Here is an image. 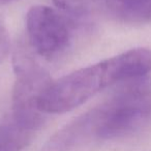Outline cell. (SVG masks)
Returning <instances> with one entry per match:
<instances>
[{
    "label": "cell",
    "instance_id": "obj_1",
    "mask_svg": "<svg viewBox=\"0 0 151 151\" xmlns=\"http://www.w3.org/2000/svg\"><path fill=\"white\" fill-rule=\"evenodd\" d=\"M139 79L87 111L94 141L122 140L151 128V85Z\"/></svg>",
    "mask_w": 151,
    "mask_h": 151
},
{
    "label": "cell",
    "instance_id": "obj_2",
    "mask_svg": "<svg viewBox=\"0 0 151 151\" xmlns=\"http://www.w3.org/2000/svg\"><path fill=\"white\" fill-rule=\"evenodd\" d=\"M125 81L121 59L116 55L52 81L38 101V109L45 115L66 113L106 87Z\"/></svg>",
    "mask_w": 151,
    "mask_h": 151
},
{
    "label": "cell",
    "instance_id": "obj_3",
    "mask_svg": "<svg viewBox=\"0 0 151 151\" xmlns=\"http://www.w3.org/2000/svg\"><path fill=\"white\" fill-rule=\"evenodd\" d=\"M13 64L16 80L12 116L38 130L45 122V114L38 109V101L52 80L48 71L40 66L24 46H19L15 50Z\"/></svg>",
    "mask_w": 151,
    "mask_h": 151
},
{
    "label": "cell",
    "instance_id": "obj_4",
    "mask_svg": "<svg viewBox=\"0 0 151 151\" xmlns=\"http://www.w3.org/2000/svg\"><path fill=\"white\" fill-rule=\"evenodd\" d=\"M26 28L31 48L46 59L62 55L71 42V24L59 12L47 5H35L28 11Z\"/></svg>",
    "mask_w": 151,
    "mask_h": 151
},
{
    "label": "cell",
    "instance_id": "obj_5",
    "mask_svg": "<svg viewBox=\"0 0 151 151\" xmlns=\"http://www.w3.org/2000/svg\"><path fill=\"white\" fill-rule=\"evenodd\" d=\"M95 17L127 24L151 23V0H96Z\"/></svg>",
    "mask_w": 151,
    "mask_h": 151
},
{
    "label": "cell",
    "instance_id": "obj_6",
    "mask_svg": "<svg viewBox=\"0 0 151 151\" xmlns=\"http://www.w3.org/2000/svg\"><path fill=\"white\" fill-rule=\"evenodd\" d=\"M36 132V129L11 116L0 123V151H23Z\"/></svg>",
    "mask_w": 151,
    "mask_h": 151
},
{
    "label": "cell",
    "instance_id": "obj_7",
    "mask_svg": "<svg viewBox=\"0 0 151 151\" xmlns=\"http://www.w3.org/2000/svg\"><path fill=\"white\" fill-rule=\"evenodd\" d=\"M9 48V38L7 31L3 25L0 23V60L4 56H6Z\"/></svg>",
    "mask_w": 151,
    "mask_h": 151
},
{
    "label": "cell",
    "instance_id": "obj_8",
    "mask_svg": "<svg viewBox=\"0 0 151 151\" xmlns=\"http://www.w3.org/2000/svg\"><path fill=\"white\" fill-rule=\"evenodd\" d=\"M16 1V0H0V5H4V4H9V3H12Z\"/></svg>",
    "mask_w": 151,
    "mask_h": 151
}]
</instances>
